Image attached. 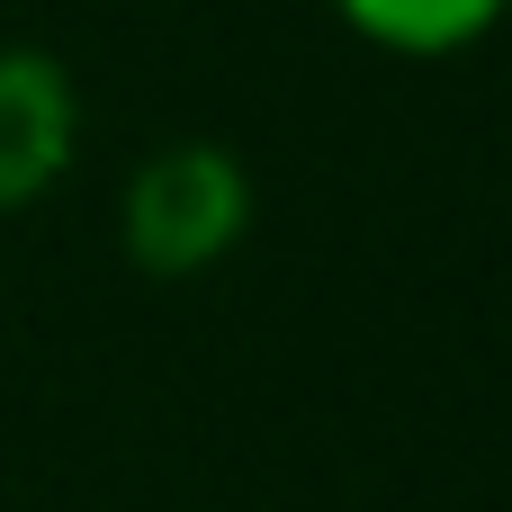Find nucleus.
<instances>
[{"label":"nucleus","instance_id":"1","mask_svg":"<svg viewBox=\"0 0 512 512\" xmlns=\"http://www.w3.org/2000/svg\"><path fill=\"white\" fill-rule=\"evenodd\" d=\"M243 234H252V171L207 135L153 144L117 189V252L144 279H207Z\"/></svg>","mask_w":512,"mask_h":512},{"label":"nucleus","instance_id":"2","mask_svg":"<svg viewBox=\"0 0 512 512\" xmlns=\"http://www.w3.org/2000/svg\"><path fill=\"white\" fill-rule=\"evenodd\" d=\"M81 153V90L45 45H0V216L63 189Z\"/></svg>","mask_w":512,"mask_h":512},{"label":"nucleus","instance_id":"3","mask_svg":"<svg viewBox=\"0 0 512 512\" xmlns=\"http://www.w3.org/2000/svg\"><path fill=\"white\" fill-rule=\"evenodd\" d=\"M333 18L396 63H459L512 18V0H333Z\"/></svg>","mask_w":512,"mask_h":512}]
</instances>
